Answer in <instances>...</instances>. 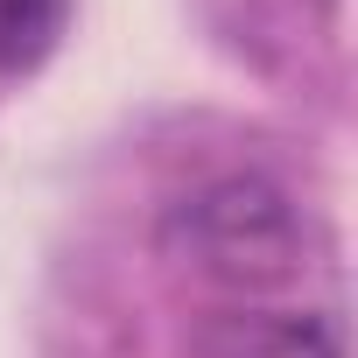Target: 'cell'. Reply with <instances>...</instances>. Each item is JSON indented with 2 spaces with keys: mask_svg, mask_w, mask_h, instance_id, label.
Returning a JSON list of instances; mask_svg holds the SVG:
<instances>
[{
  "mask_svg": "<svg viewBox=\"0 0 358 358\" xmlns=\"http://www.w3.org/2000/svg\"><path fill=\"white\" fill-rule=\"evenodd\" d=\"M204 358H344V330L330 309H274V302H225L197 330Z\"/></svg>",
  "mask_w": 358,
  "mask_h": 358,
  "instance_id": "7a4b0ae2",
  "label": "cell"
},
{
  "mask_svg": "<svg viewBox=\"0 0 358 358\" xmlns=\"http://www.w3.org/2000/svg\"><path fill=\"white\" fill-rule=\"evenodd\" d=\"M162 246L197 281L225 288L232 302H267L302 281L309 267V225L295 197L253 169L211 176L190 197H176L162 218Z\"/></svg>",
  "mask_w": 358,
  "mask_h": 358,
  "instance_id": "6da1fadb",
  "label": "cell"
},
{
  "mask_svg": "<svg viewBox=\"0 0 358 358\" xmlns=\"http://www.w3.org/2000/svg\"><path fill=\"white\" fill-rule=\"evenodd\" d=\"M71 29V0H0V71L29 78L57 57Z\"/></svg>",
  "mask_w": 358,
  "mask_h": 358,
  "instance_id": "3957f363",
  "label": "cell"
}]
</instances>
